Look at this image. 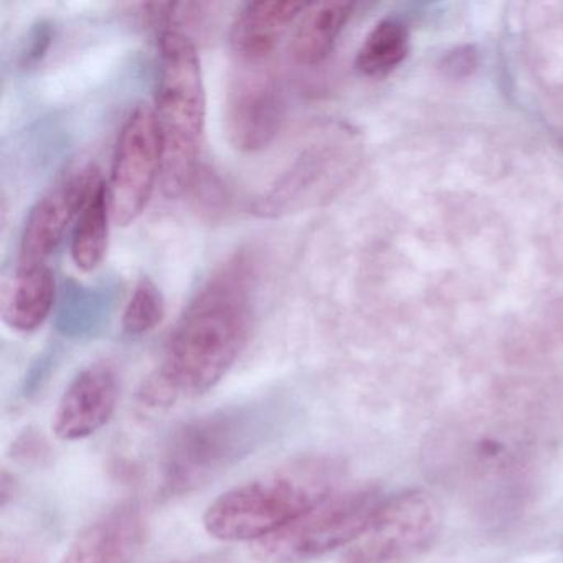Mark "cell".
I'll return each instance as SVG.
<instances>
[{
	"instance_id": "cell-1",
	"label": "cell",
	"mask_w": 563,
	"mask_h": 563,
	"mask_svg": "<svg viewBox=\"0 0 563 563\" xmlns=\"http://www.w3.org/2000/svg\"><path fill=\"white\" fill-rule=\"evenodd\" d=\"M255 266L236 255L220 266L174 328L159 367L140 391L143 407L161 410L216 387L233 367L252 332Z\"/></svg>"
},
{
	"instance_id": "cell-2",
	"label": "cell",
	"mask_w": 563,
	"mask_h": 563,
	"mask_svg": "<svg viewBox=\"0 0 563 563\" xmlns=\"http://www.w3.org/2000/svg\"><path fill=\"white\" fill-rule=\"evenodd\" d=\"M342 464L309 456L275 467L213 500L203 527L222 542H256L298 519L341 487Z\"/></svg>"
},
{
	"instance_id": "cell-3",
	"label": "cell",
	"mask_w": 563,
	"mask_h": 563,
	"mask_svg": "<svg viewBox=\"0 0 563 563\" xmlns=\"http://www.w3.org/2000/svg\"><path fill=\"white\" fill-rule=\"evenodd\" d=\"M278 410L240 405L210 411L180 424L161 454V493L186 496L212 483L265 443Z\"/></svg>"
},
{
	"instance_id": "cell-4",
	"label": "cell",
	"mask_w": 563,
	"mask_h": 563,
	"mask_svg": "<svg viewBox=\"0 0 563 563\" xmlns=\"http://www.w3.org/2000/svg\"><path fill=\"white\" fill-rule=\"evenodd\" d=\"M157 121L163 136V189L179 197L199 176L200 147L206 128V87L196 44L173 29L161 32Z\"/></svg>"
},
{
	"instance_id": "cell-5",
	"label": "cell",
	"mask_w": 563,
	"mask_h": 563,
	"mask_svg": "<svg viewBox=\"0 0 563 563\" xmlns=\"http://www.w3.org/2000/svg\"><path fill=\"white\" fill-rule=\"evenodd\" d=\"M384 500L377 484L341 486L288 526L253 542L250 552L260 563H302L347 549Z\"/></svg>"
},
{
	"instance_id": "cell-6",
	"label": "cell",
	"mask_w": 563,
	"mask_h": 563,
	"mask_svg": "<svg viewBox=\"0 0 563 563\" xmlns=\"http://www.w3.org/2000/svg\"><path fill=\"white\" fill-rule=\"evenodd\" d=\"M357 159L355 134L342 124H328L309 136L269 189L256 197L252 212L279 219L321 206L341 189Z\"/></svg>"
},
{
	"instance_id": "cell-7",
	"label": "cell",
	"mask_w": 563,
	"mask_h": 563,
	"mask_svg": "<svg viewBox=\"0 0 563 563\" xmlns=\"http://www.w3.org/2000/svg\"><path fill=\"white\" fill-rule=\"evenodd\" d=\"M443 526L441 507L423 490L385 497L364 532L342 552V563H405L427 552Z\"/></svg>"
},
{
	"instance_id": "cell-8",
	"label": "cell",
	"mask_w": 563,
	"mask_h": 563,
	"mask_svg": "<svg viewBox=\"0 0 563 563\" xmlns=\"http://www.w3.org/2000/svg\"><path fill=\"white\" fill-rule=\"evenodd\" d=\"M163 136L156 110L140 103L121 128L111 169L113 222L128 227L143 216L157 179L163 176Z\"/></svg>"
},
{
	"instance_id": "cell-9",
	"label": "cell",
	"mask_w": 563,
	"mask_h": 563,
	"mask_svg": "<svg viewBox=\"0 0 563 563\" xmlns=\"http://www.w3.org/2000/svg\"><path fill=\"white\" fill-rule=\"evenodd\" d=\"M101 183L93 164L70 167L32 207L22 232L19 265H45L80 219L91 194Z\"/></svg>"
},
{
	"instance_id": "cell-10",
	"label": "cell",
	"mask_w": 563,
	"mask_h": 563,
	"mask_svg": "<svg viewBox=\"0 0 563 563\" xmlns=\"http://www.w3.org/2000/svg\"><path fill=\"white\" fill-rule=\"evenodd\" d=\"M285 114V97L275 75L246 65L232 78L225 104L230 143L243 153L265 150L275 140Z\"/></svg>"
},
{
	"instance_id": "cell-11",
	"label": "cell",
	"mask_w": 563,
	"mask_h": 563,
	"mask_svg": "<svg viewBox=\"0 0 563 563\" xmlns=\"http://www.w3.org/2000/svg\"><path fill=\"white\" fill-rule=\"evenodd\" d=\"M120 382L111 365L97 362L75 375L54 415L58 440L80 441L100 431L113 417Z\"/></svg>"
},
{
	"instance_id": "cell-12",
	"label": "cell",
	"mask_w": 563,
	"mask_h": 563,
	"mask_svg": "<svg viewBox=\"0 0 563 563\" xmlns=\"http://www.w3.org/2000/svg\"><path fill=\"white\" fill-rule=\"evenodd\" d=\"M146 540V519L137 503L118 504L88 523L60 563H130Z\"/></svg>"
},
{
	"instance_id": "cell-13",
	"label": "cell",
	"mask_w": 563,
	"mask_h": 563,
	"mask_svg": "<svg viewBox=\"0 0 563 563\" xmlns=\"http://www.w3.org/2000/svg\"><path fill=\"white\" fill-rule=\"evenodd\" d=\"M306 5L260 0L243 5L230 29L233 54L245 65H260L276 51L286 32L298 22Z\"/></svg>"
},
{
	"instance_id": "cell-14",
	"label": "cell",
	"mask_w": 563,
	"mask_h": 563,
	"mask_svg": "<svg viewBox=\"0 0 563 563\" xmlns=\"http://www.w3.org/2000/svg\"><path fill=\"white\" fill-rule=\"evenodd\" d=\"M55 275L51 266L19 265L2 292V319L18 332L41 328L55 305Z\"/></svg>"
},
{
	"instance_id": "cell-15",
	"label": "cell",
	"mask_w": 563,
	"mask_h": 563,
	"mask_svg": "<svg viewBox=\"0 0 563 563\" xmlns=\"http://www.w3.org/2000/svg\"><path fill=\"white\" fill-rule=\"evenodd\" d=\"M349 2H319L306 5L292 35V55L306 67L322 64L331 54L339 35L351 19Z\"/></svg>"
},
{
	"instance_id": "cell-16",
	"label": "cell",
	"mask_w": 563,
	"mask_h": 563,
	"mask_svg": "<svg viewBox=\"0 0 563 563\" xmlns=\"http://www.w3.org/2000/svg\"><path fill=\"white\" fill-rule=\"evenodd\" d=\"M110 192L103 180L85 206L71 239V258L80 272L93 273L103 265L110 243Z\"/></svg>"
},
{
	"instance_id": "cell-17",
	"label": "cell",
	"mask_w": 563,
	"mask_h": 563,
	"mask_svg": "<svg viewBox=\"0 0 563 563\" xmlns=\"http://www.w3.org/2000/svg\"><path fill=\"white\" fill-rule=\"evenodd\" d=\"M410 52L407 25L397 19L378 22L362 44L355 67L365 77L382 78L400 67Z\"/></svg>"
},
{
	"instance_id": "cell-18",
	"label": "cell",
	"mask_w": 563,
	"mask_h": 563,
	"mask_svg": "<svg viewBox=\"0 0 563 563\" xmlns=\"http://www.w3.org/2000/svg\"><path fill=\"white\" fill-rule=\"evenodd\" d=\"M164 316H166V301L163 292L153 279H140L124 309V332L133 338L150 334L163 322Z\"/></svg>"
},
{
	"instance_id": "cell-19",
	"label": "cell",
	"mask_w": 563,
	"mask_h": 563,
	"mask_svg": "<svg viewBox=\"0 0 563 563\" xmlns=\"http://www.w3.org/2000/svg\"><path fill=\"white\" fill-rule=\"evenodd\" d=\"M12 457L22 464H42L51 457V446L38 431L29 428L12 444Z\"/></svg>"
},
{
	"instance_id": "cell-20",
	"label": "cell",
	"mask_w": 563,
	"mask_h": 563,
	"mask_svg": "<svg viewBox=\"0 0 563 563\" xmlns=\"http://www.w3.org/2000/svg\"><path fill=\"white\" fill-rule=\"evenodd\" d=\"M0 563H44L41 556L32 549H27L25 545H19V543H12L11 547H4L2 549V555H0Z\"/></svg>"
},
{
	"instance_id": "cell-21",
	"label": "cell",
	"mask_w": 563,
	"mask_h": 563,
	"mask_svg": "<svg viewBox=\"0 0 563 563\" xmlns=\"http://www.w3.org/2000/svg\"><path fill=\"white\" fill-rule=\"evenodd\" d=\"M9 487H15L14 477L2 471V477H0V496H2V506H8L9 497L14 496L15 489H9Z\"/></svg>"
}]
</instances>
